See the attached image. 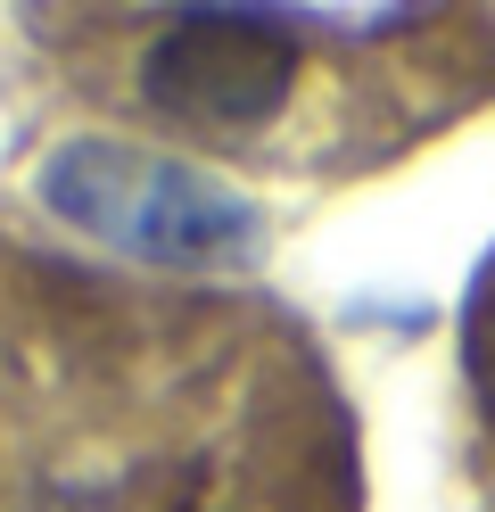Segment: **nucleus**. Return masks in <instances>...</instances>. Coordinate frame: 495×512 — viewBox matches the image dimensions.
<instances>
[{"label":"nucleus","mask_w":495,"mask_h":512,"mask_svg":"<svg viewBox=\"0 0 495 512\" xmlns=\"http://www.w3.org/2000/svg\"><path fill=\"white\" fill-rule=\"evenodd\" d=\"M297 83V42L240 9H190L141 58V100L190 133H256Z\"/></svg>","instance_id":"nucleus-2"},{"label":"nucleus","mask_w":495,"mask_h":512,"mask_svg":"<svg viewBox=\"0 0 495 512\" xmlns=\"http://www.w3.org/2000/svg\"><path fill=\"white\" fill-rule=\"evenodd\" d=\"M50 207L83 232H108L141 256H223L256 232V215L223 182L174 157H141L124 141H75L50 157Z\"/></svg>","instance_id":"nucleus-1"}]
</instances>
